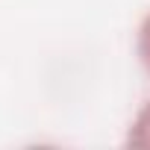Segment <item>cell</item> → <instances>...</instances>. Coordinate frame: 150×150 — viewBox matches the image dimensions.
<instances>
[{
	"label": "cell",
	"instance_id": "obj_1",
	"mask_svg": "<svg viewBox=\"0 0 150 150\" xmlns=\"http://www.w3.org/2000/svg\"><path fill=\"white\" fill-rule=\"evenodd\" d=\"M127 144L129 147H138V150H150V100L135 115V121L129 127V135H127Z\"/></svg>",
	"mask_w": 150,
	"mask_h": 150
},
{
	"label": "cell",
	"instance_id": "obj_2",
	"mask_svg": "<svg viewBox=\"0 0 150 150\" xmlns=\"http://www.w3.org/2000/svg\"><path fill=\"white\" fill-rule=\"evenodd\" d=\"M138 56H141V65L147 68V74H150V15L141 21V27H138Z\"/></svg>",
	"mask_w": 150,
	"mask_h": 150
}]
</instances>
